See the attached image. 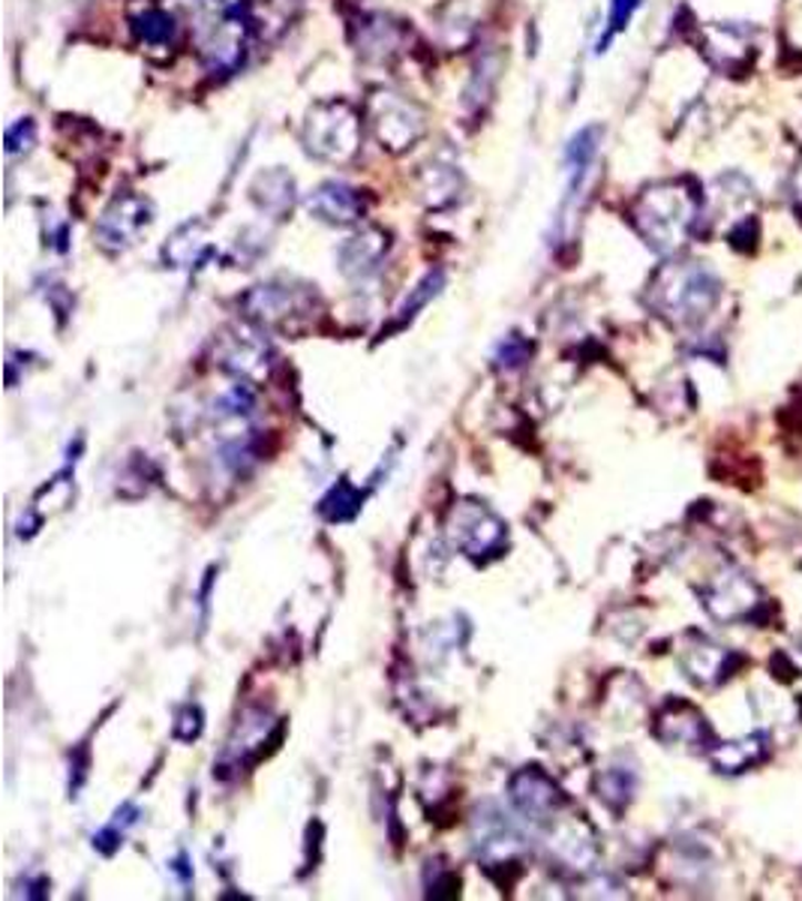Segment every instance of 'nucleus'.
I'll list each match as a JSON object with an SVG mask.
<instances>
[{
    "mask_svg": "<svg viewBox=\"0 0 802 901\" xmlns=\"http://www.w3.org/2000/svg\"><path fill=\"white\" fill-rule=\"evenodd\" d=\"M304 151L322 163H349L361 147V117L343 100L316 103L301 130Z\"/></svg>",
    "mask_w": 802,
    "mask_h": 901,
    "instance_id": "1",
    "label": "nucleus"
},
{
    "mask_svg": "<svg viewBox=\"0 0 802 901\" xmlns=\"http://www.w3.org/2000/svg\"><path fill=\"white\" fill-rule=\"evenodd\" d=\"M445 535L451 547L466 560L487 562L502 556L508 544V523L481 499H460L445 518Z\"/></svg>",
    "mask_w": 802,
    "mask_h": 901,
    "instance_id": "2",
    "label": "nucleus"
},
{
    "mask_svg": "<svg viewBox=\"0 0 802 901\" xmlns=\"http://www.w3.org/2000/svg\"><path fill=\"white\" fill-rule=\"evenodd\" d=\"M719 298V283L700 265H679L658 274L652 283V307L679 325L703 319Z\"/></svg>",
    "mask_w": 802,
    "mask_h": 901,
    "instance_id": "3",
    "label": "nucleus"
},
{
    "mask_svg": "<svg viewBox=\"0 0 802 901\" xmlns=\"http://www.w3.org/2000/svg\"><path fill=\"white\" fill-rule=\"evenodd\" d=\"M695 205L686 190L656 187L646 190V196L637 202L635 219L646 244L658 253H667L682 244L688 226H691Z\"/></svg>",
    "mask_w": 802,
    "mask_h": 901,
    "instance_id": "4",
    "label": "nucleus"
},
{
    "mask_svg": "<svg viewBox=\"0 0 802 901\" xmlns=\"http://www.w3.org/2000/svg\"><path fill=\"white\" fill-rule=\"evenodd\" d=\"M472 850L490 874L496 869H521L526 839L500 806H481L472 818Z\"/></svg>",
    "mask_w": 802,
    "mask_h": 901,
    "instance_id": "5",
    "label": "nucleus"
},
{
    "mask_svg": "<svg viewBox=\"0 0 802 901\" xmlns=\"http://www.w3.org/2000/svg\"><path fill=\"white\" fill-rule=\"evenodd\" d=\"M367 117H370L376 142L391 154H403L409 147H415L418 139L428 130V121L418 103L397 91H376L367 103Z\"/></svg>",
    "mask_w": 802,
    "mask_h": 901,
    "instance_id": "6",
    "label": "nucleus"
},
{
    "mask_svg": "<svg viewBox=\"0 0 802 901\" xmlns=\"http://www.w3.org/2000/svg\"><path fill=\"white\" fill-rule=\"evenodd\" d=\"M271 358L274 352L265 334L250 325H232L226 331H219L217 342H214V364L219 370L235 376L238 382H265L271 376Z\"/></svg>",
    "mask_w": 802,
    "mask_h": 901,
    "instance_id": "7",
    "label": "nucleus"
},
{
    "mask_svg": "<svg viewBox=\"0 0 802 901\" xmlns=\"http://www.w3.org/2000/svg\"><path fill=\"white\" fill-rule=\"evenodd\" d=\"M240 307L259 328H289L295 319L313 313V295H310V286L274 280L253 286L240 298Z\"/></svg>",
    "mask_w": 802,
    "mask_h": 901,
    "instance_id": "8",
    "label": "nucleus"
},
{
    "mask_svg": "<svg viewBox=\"0 0 802 901\" xmlns=\"http://www.w3.org/2000/svg\"><path fill=\"white\" fill-rule=\"evenodd\" d=\"M151 223H154V205L136 193H121L105 205V211L96 219V244L109 253H124V249L136 247Z\"/></svg>",
    "mask_w": 802,
    "mask_h": 901,
    "instance_id": "9",
    "label": "nucleus"
},
{
    "mask_svg": "<svg viewBox=\"0 0 802 901\" xmlns=\"http://www.w3.org/2000/svg\"><path fill=\"white\" fill-rule=\"evenodd\" d=\"M277 727H280V721H274L268 709H250V713L240 715L229 743H226V751L214 764V776L229 778L240 769L250 767L253 760H259L265 755V746L280 736Z\"/></svg>",
    "mask_w": 802,
    "mask_h": 901,
    "instance_id": "10",
    "label": "nucleus"
},
{
    "mask_svg": "<svg viewBox=\"0 0 802 901\" xmlns=\"http://www.w3.org/2000/svg\"><path fill=\"white\" fill-rule=\"evenodd\" d=\"M508 799L511 806L535 827L551 823L556 815H563L568 808V797L563 794V788L542 767L517 769L508 781Z\"/></svg>",
    "mask_w": 802,
    "mask_h": 901,
    "instance_id": "11",
    "label": "nucleus"
},
{
    "mask_svg": "<svg viewBox=\"0 0 802 901\" xmlns=\"http://www.w3.org/2000/svg\"><path fill=\"white\" fill-rule=\"evenodd\" d=\"M544 839H547V850H551V860L565 871L574 874H584L595 866L598 857V841H595V829L586 823L580 815H556L551 823H544Z\"/></svg>",
    "mask_w": 802,
    "mask_h": 901,
    "instance_id": "12",
    "label": "nucleus"
},
{
    "mask_svg": "<svg viewBox=\"0 0 802 901\" xmlns=\"http://www.w3.org/2000/svg\"><path fill=\"white\" fill-rule=\"evenodd\" d=\"M247 31H250V21L244 19L240 10L219 7L210 12V24L205 28V40H202V58L210 73H232L238 66L247 45Z\"/></svg>",
    "mask_w": 802,
    "mask_h": 901,
    "instance_id": "13",
    "label": "nucleus"
},
{
    "mask_svg": "<svg viewBox=\"0 0 802 901\" xmlns=\"http://www.w3.org/2000/svg\"><path fill=\"white\" fill-rule=\"evenodd\" d=\"M307 214L328 226H352L364 217V198L343 181H325L307 196Z\"/></svg>",
    "mask_w": 802,
    "mask_h": 901,
    "instance_id": "14",
    "label": "nucleus"
},
{
    "mask_svg": "<svg viewBox=\"0 0 802 901\" xmlns=\"http://www.w3.org/2000/svg\"><path fill=\"white\" fill-rule=\"evenodd\" d=\"M388 253V235L382 228L367 226L361 232H354L349 238L337 247V265L343 270L346 277L352 280H361V277H370Z\"/></svg>",
    "mask_w": 802,
    "mask_h": 901,
    "instance_id": "15",
    "label": "nucleus"
},
{
    "mask_svg": "<svg viewBox=\"0 0 802 901\" xmlns=\"http://www.w3.org/2000/svg\"><path fill=\"white\" fill-rule=\"evenodd\" d=\"M250 196L261 214H268L274 219L289 217L295 207V177L282 166L265 168L253 181Z\"/></svg>",
    "mask_w": 802,
    "mask_h": 901,
    "instance_id": "16",
    "label": "nucleus"
},
{
    "mask_svg": "<svg viewBox=\"0 0 802 901\" xmlns=\"http://www.w3.org/2000/svg\"><path fill=\"white\" fill-rule=\"evenodd\" d=\"M754 586H751L742 574H724L703 592V604L707 611L721 622H733L746 616L754 604Z\"/></svg>",
    "mask_w": 802,
    "mask_h": 901,
    "instance_id": "17",
    "label": "nucleus"
},
{
    "mask_svg": "<svg viewBox=\"0 0 802 901\" xmlns=\"http://www.w3.org/2000/svg\"><path fill=\"white\" fill-rule=\"evenodd\" d=\"M656 734L667 746H700L709 736V727L691 706L679 704L658 715Z\"/></svg>",
    "mask_w": 802,
    "mask_h": 901,
    "instance_id": "18",
    "label": "nucleus"
},
{
    "mask_svg": "<svg viewBox=\"0 0 802 901\" xmlns=\"http://www.w3.org/2000/svg\"><path fill=\"white\" fill-rule=\"evenodd\" d=\"M598 142H602V126H584L565 147V172H568V196H565V202H572L584 187L589 166H593L595 154H598Z\"/></svg>",
    "mask_w": 802,
    "mask_h": 901,
    "instance_id": "19",
    "label": "nucleus"
},
{
    "mask_svg": "<svg viewBox=\"0 0 802 901\" xmlns=\"http://www.w3.org/2000/svg\"><path fill=\"white\" fill-rule=\"evenodd\" d=\"M403 42V28L394 24L388 16H370L361 24V37H358V52L370 58V61H385L400 49Z\"/></svg>",
    "mask_w": 802,
    "mask_h": 901,
    "instance_id": "20",
    "label": "nucleus"
},
{
    "mask_svg": "<svg viewBox=\"0 0 802 901\" xmlns=\"http://www.w3.org/2000/svg\"><path fill=\"white\" fill-rule=\"evenodd\" d=\"M205 256H208V244H205V228H202V223L181 226L168 238L166 247H163V259H166L168 268H193Z\"/></svg>",
    "mask_w": 802,
    "mask_h": 901,
    "instance_id": "21",
    "label": "nucleus"
},
{
    "mask_svg": "<svg viewBox=\"0 0 802 901\" xmlns=\"http://www.w3.org/2000/svg\"><path fill=\"white\" fill-rule=\"evenodd\" d=\"M724 662H728V655L707 641H700L698 646H688L686 653H682V670H686L691 683L698 685L719 683L721 676H724Z\"/></svg>",
    "mask_w": 802,
    "mask_h": 901,
    "instance_id": "22",
    "label": "nucleus"
},
{
    "mask_svg": "<svg viewBox=\"0 0 802 901\" xmlns=\"http://www.w3.org/2000/svg\"><path fill=\"white\" fill-rule=\"evenodd\" d=\"M763 755H767V736L763 734L746 736L740 743H724V746H716L709 751L712 764H716V769H721V772H742V769H749L751 764H758Z\"/></svg>",
    "mask_w": 802,
    "mask_h": 901,
    "instance_id": "23",
    "label": "nucleus"
},
{
    "mask_svg": "<svg viewBox=\"0 0 802 901\" xmlns=\"http://www.w3.org/2000/svg\"><path fill=\"white\" fill-rule=\"evenodd\" d=\"M364 499H367L364 490L354 488L349 478H340V481L328 490V496L319 502V514H322L328 523H346V520H352L354 514L361 511Z\"/></svg>",
    "mask_w": 802,
    "mask_h": 901,
    "instance_id": "24",
    "label": "nucleus"
},
{
    "mask_svg": "<svg viewBox=\"0 0 802 901\" xmlns=\"http://www.w3.org/2000/svg\"><path fill=\"white\" fill-rule=\"evenodd\" d=\"M635 772L628 767H610L598 776V799L605 802L607 808L614 811H623V808L631 802L635 797Z\"/></svg>",
    "mask_w": 802,
    "mask_h": 901,
    "instance_id": "25",
    "label": "nucleus"
},
{
    "mask_svg": "<svg viewBox=\"0 0 802 901\" xmlns=\"http://www.w3.org/2000/svg\"><path fill=\"white\" fill-rule=\"evenodd\" d=\"M133 28H136L138 40L147 42V45H168V42L175 40L177 21L172 12L160 10V7H151V10H145L142 16H136Z\"/></svg>",
    "mask_w": 802,
    "mask_h": 901,
    "instance_id": "26",
    "label": "nucleus"
},
{
    "mask_svg": "<svg viewBox=\"0 0 802 901\" xmlns=\"http://www.w3.org/2000/svg\"><path fill=\"white\" fill-rule=\"evenodd\" d=\"M460 190V172L457 166H442V163H433L424 172V196L433 207L449 205L457 198Z\"/></svg>",
    "mask_w": 802,
    "mask_h": 901,
    "instance_id": "27",
    "label": "nucleus"
},
{
    "mask_svg": "<svg viewBox=\"0 0 802 901\" xmlns=\"http://www.w3.org/2000/svg\"><path fill=\"white\" fill-rule=\"evenodd\" d=\"M136 820H138V808L136 806H130V802H126V806H121L115 811V818L109 820V823H105V827L94 836V848L100 850V853H105V857H112V853H115V850L121 848V844H124L126 829L133 827Z\"/></svg>",
    "mask_w": 802,
    "mask_h": 901,
    "instance_id": "28",
    "label": "nucleus"
},
{
    "mask_svg": "<svg viewBox=\"0 0 802 901\" xmlns=\"http://www.w3.org/2000/svg\"><path fill=\"white\" fill-rule=\"evenodd\" d=\"M442 286H445V274H442V270H430L428 277L418 283L415 289H412L407 295V300L400 304V310H397V325H394V328H403V325H407L409 319H415L418 310H421V307H428L430 298H436Z\"/></svg>",
    "mask_w": 802,
    "mask_h": 901,
    "instance_id": "29",
    "label": "nucleus"
},
{
    "mask_svg": "<svg viewBox=\"0 0 802 901\" xmlns=\"http://www.w3.org/2000/svg\"><path fill=\"white\" fill-rule=\"evenodd\" d=\"M529 355H532L529 342L523 340L521 334H508V337L500 342V349H496V367L517 370V367H523V364L529 361Z\"/></svg>",
    "mask_w": 802,
    "mask_h": 901,
    "instance_id": "30",
    "label": "nucleus"
},
{
    "mask_svg": "<svg viewBox=\"0 0 802 901\" xmlns=\"http://www.w3.org/2000/svg\"><path fill=\"white\" fill-rule=\"evenodd\" d=\"M33 145H37V124L31 117H21L19 124H12L7 130V154L10 156L28 154Z\"/></svg>",
    "mask_w": 802,
    "mask_h": 901,
    "instance_id": "31",
    "label": "nucleus"
},
{
    "mask_svg": "<svg viewBox=\"0 0 802 901\" xmlns=\"http://www.w3.org/2000/svg\"><path fill=\"white\" fill-rule=\"evenodd\" d=\"M202 730H205V715H202V709H198L196 704L184 706L175 721V739H181V743H193V739L202 736Z\"/></svg>",
    "mask_w": 802,
    "mask_h": 901,
    "instance_id": "32",
    "label": "nucleus"
},
{
    "mask_svg": "<svg viewBox=\"0 0 802 901\" xmlns=\"http://www.w3.org/2000/svg\"><path fill=\"white\" fill-rule=\"evenodd\" d=\"M428 895L430 899H445V895L454 899V895H460V878L454 871L436 866V878L433 881L428 878Z\"/></svg>",
    "mask_w": 802,
    "mask_h": 901,
    "instance_id": "33",
    "label": "nucleus"
},
{
    "mask_svg": "<svg viewBox=\"0 0 802 901\" xmlns=\"http://www.w3.org/2000/svg\"><path fill=\"white\" fill-rule=\"evenodd\" d=\"M640 10V0H614L610 3V28H607V40L614 37V33L626 31L628 21H631V16Z\"/></svg>",
    "mask_w": 802,
    "mask_h": 901,
    "instance_id": "34",
    "label": "nucleus"
},
{
    "mask_svg": "<svg viewBox=\"0 0 802 901\" xmlns=\"http://www.w3.org/2000/svg\"><path fill=\"white\" fill-rule=\"evenodd\" d=\"M172 871H175V874H181V881H184V887H189V881H193V874H189L187 857H184V853H181V857H177V860L172 862Z\"/></svg>",
    "mask_w": 802,
    "mask_h": 901,
    "instance_id": "35",
    "label": "nucleus"
}]
</instances>
